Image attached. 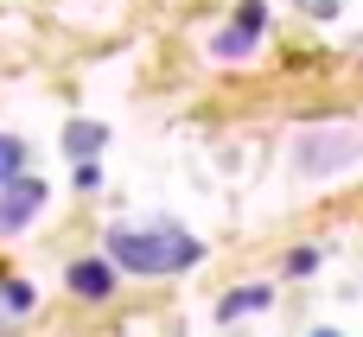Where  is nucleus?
I'll return each mask as SVG.
<instances>
[{
	"label": "nucleus",
	"instance_id": "1",
	"mask_svg": "<svg viewBox=\"0 0 363 337\" xmlns=\"http://www.w3.org/2000/svg\"><path fill=\"white\" fill-rule=\"evenodd\" d=\"M108 255H115V268H128V274H185V268H198V236H185V229H172V223H153V229H115L108 236Z\"/></svg>",
	"mask_w": 363,
	"mask_h": 337
},
{
	"label": "nucleus",
	"instance_id": "2",
	"mask_svg": "<svg viewBox=\"0 0 363 337\" xmlns=\"http://www.w3.org/2000/svg\"><path fill=\"white\" fill-rule=\"evenodd\" d=\"M363 159V134L357 127H313V134H300V147H294V166L306 172V178H332V172H345V166H357Z\"/></svg>",
	"mask_w": 363,
	"mask_h": 337
},
{
	"label": "nucleus",
	"instance_id": "3",
	"mask_svg": "<svg viewBox=\"0 0 363 337\" xmlns=\"http://www.w3.org/2000/svg\"><path fill=\"white\" fill-rule=\"evenodd\" d=\"M38 204H45V185L38 178H6V191H0V236L26 229L38 217Z\"/></svg>",
	"mask_w": 363,
	"mask_h": 337
},
{
	"label": "nucleus",
	"instance_id": "4",
	"mask_svg": "<svg viewBox=\"0 0 363 337\" xmlns=\"http://www.w3.org/2000/svg\"><path fill=\"white\" fill-rule=\"evenodd\" d=\"M262 19H268V13H262V0H249V6L236 13V25H230V32H217V57H249V51H255V38H262Z\"/></svg>",
	"mask_w": 363,
	"mask_h": 337
},
{
	"label": "nucleus",
	"instance_id": "5",
	"mask_svg": "<svg viewBox=\"0 0 363 337\" xmlns=\"http://www.w3.org/2000/svg\"><path fill=\"white\" fill-rule=\"evenodd\" d=\"M108 287H115V274H108L102 261H77V268H70V293H83V299H108Z\"/></svg>",
	"mask_w": 363,
	"mask_h": 337
},
{
	"label": "nucleus",
	"instance_id": "6",
	"mask_svg": "<svg viewBox=\"0 0 363 337\" xmlns=\"http://www.w3.org/2000/svg\"><path fill=\"white\" fill-rule=\"evenodd\" d=\"M268 299H274V293H268V287H236V293H230V299H217V319H223V325H230V319H242V312H262V306H268Z\"/></svg>",
	"mask_w": 363,
	"mask_h": 337
},
{
	"label": "nucleus",
	"instance_id": "7",
	"mask_svg": "<svg viewBox=\"0 0 363 337\" xmlns=\"http://www.w3.org/2000/svg\"><path fill=\"white\" fill-rule=\"evenodd\" d=\"M102 140H108V134H102V127H96V121H77V127H70V134H64V147H70V153H77V159H89V153H96V147H102Z\"/></svg>",
	"mask_w": 363,
	"mask_h": 337
},
{
	"label": "nucleus",
	"instance_id": "8",
	"mask_svg": "<svg viewBox=\"0 0 363 337\" xmlns=\"http://www.w3.org/2000/svg\"><path fill=\"white\" fill-rule=\"evenodd\" d=\"M32 306V287H19V280H0V319H19Z\"/></svg>",
	"mask_w": 363,
	"mask_h": 337
},
{
	"label": "nucleus",
	"instance_id": "9",
	"mask_svg": "<svg viewBox=\"0 0 363 337\" xmlns=\"http://www.w3.org/2000/svg\"><path fill=\"white\" fill-rule=\"evenodd\" d=\"M19 166H26V147H19L13 134H0V185H6V178H19Z\"/></svg>",
	"mask_w": 363,
	"mask_h": 337
},
{
	"label": "nucleus",
	"instance_id": "10",
	"mask_svg": "<svg viewBox=\"0 0 363 337\" xmlns=\"http://www.w3.org/2000/svg\"><path fill=\"white\" fill-rule=\"evenodd\" d=\"M306 6H313V13H332V6H338V0H306Z\"/></svg>",
	"mask_w": 363,
	"mask_h": 337
},
{
	"label": "nucleus",
	"instance_id": "11",
	"mask_svg": "<svg viewBox=\"0 0 363 337\" xmlns=\"http://www.w3.org/2000/svg\"><path fill=\"white\" fill-rule=\"evenodd\" d=\"M313 337H338V331H313Z\"/></svg>",
	"mask_w": 363,
	"mask_h": 337
}]
</instances>
